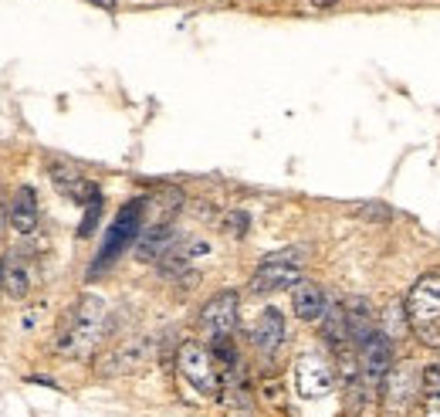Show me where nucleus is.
Returning <instances> with one entry per match:
<instances>
[{
  "label": "nucleus",
  "instance_id": "obj_1",
  "mask_svg": "<svg viewBox=\"0 0 440 417\" xmlns=\"http://www.w3.org/2000/svg\"><path fill=\"white\" fill-rule=\"evenodd\" d=\"M108 326V309L102 295H81L72 309L64 312L58 326V353L61 356H89L98 340L106 336Z\"/></svg>",
  "mask_w": 440,
  "mask_h": 417
},
{
  "label": "nucleus",
  "instance_id": "obj_2",
  "mask_svg": "<svg viewBox=\"0 0 440 417\" xmlns=\"http://www.w3.org/2000/svg\"><path fill=\"white\" fill-rule=\"evenodd\" d=\"M142 224H146V197H132L129 204H122L119 217L112 221V228L102 238V248L95 255V262L89 265V282L98 275H106V268L119 262L125 255V248L136 245V238L142 234Z\"/></svg>",
  "mask_w": 440,
  "mask_h": 417
},
{
  "label": "nucleus",
  "instance_id": "obj_3",
  "mask_svg": "<svg viewBox=\"0 0 440 417\" xmlns=\"http://www.w3.org/2000/svg\"><path fill=\"white\" fill-rule=\"evenodd\" d=\"M407 319L424 346H440V272H427L413 282L407 295Z\"/></svg>",
  "mask_w": 440,
  "mask_h": 417
},
{
  "label": "nucleus",
  "instance_id": "obj_4",
  "mask_svg": "<svg viewBox=\"0 0 440 417\" xmlns=\"http://www.w3.org/2000/svg\"><path fill=\"white\" fill-rule=\"evenodd\" d=\"M302 258L305 255L298 248H281V251L264 255L251 275V292L271 295L281 289H295L302 282Z\"/></svg>",
  "mask_w": 440,
  "mask_h": 417
},
{
  "label": "nucleus",
  "instance_id": "obj_5",
  "mask_svg": "<svg viewBox=\"0 0 440 417\" xmlns=\"http://www.w3.org/2000/svg\"><path fill=\"white\" fill-rule=\"evenodd\" d=\"M176 370L186 384L193 387L197 394L203 397H213L217 390H220V373H217V360L213 353L203 346V343H183L180 350H176Z\"/></svg>",
  "mask_w": 440,
  "mask_h": 417
},
{
  "label": "nucleus",
  "instance_id": "obj_6",
  "mask_svg": "<svg viewBox=\"0 0 440 417\" xmlns=\"http://www.w3.org/2000/svg\"><path fill=\"white\" fill-rule=\"evenodd\" d=\"M424 387V370H417L413 363H400L386 373V380L380 387V404L390 417H403L413 407L417 390Z\"/></svg>",
  "mask_w": 440,
  "mask_h": 417
},
{
  "label": "nucleus",
  "instance_id": "obj_7",
  "mask_svg": "<svg viewBox=\"0 0 440 417\" xmlns=\"http://www.w3.org/2000/svg\"><path fill=\"white\" fill-rule=\"evenodd\" d=\"M295 387L305 401H319L335 390V370L332 363L319 353H302L295 363Z\"/></svg>",
  "mask_w": 440,
  "mask_h": 417
},
{
  "label": "nucleus",
  "instance_id": "obj_8",
  "mask_svg": "<svg viewBox=\"0 0 440 417\" xmlns=\"http://www.w3.org/2000/svg\"><path fill=\"white\" fill-rule=\"evenodd\" d=\"M197 326L210 343L230 336L234 326H237V292H217L213 299H207V306L200 309Z\"/></svg>",
  "mask_w": 440,
  "mask_h": 417
},
{
  "label": "nucleus",
  "instance_id": "obj_9",
  "mask_svg": "<svg viewBox=\"0 0 440 417\" xmlns=\"http://www.w3.org/2000/svg\"><path fill=\"white\" fill-rule=\"evenodd\" d=\"M356 356H359V377H363V384L369 387V390H373V387H383L386 373L393 370V343L386 340L383 333H376Z\"/></svg>",
  "mask_w": 440,
  "mask_h": 417
},
{
  "label": "nucleus",
  "instance_id": "obj_10",
  "mask_svg": "<svg viewBox=\"0 0 440 417\" xmlns=\"http://www.w3.org/2000/svg\"><path fill=\"white\" fill-rule=\"evenodd\" d=\"M47 173H51V184H55V190H58L61 197H68V201L81 204V207H89V204L102 201L98 184L85 180V177H81V173H78L72 163H47Z\"/></svg>",
  "mask_w": 440,
  "mask_h": 417
},
{
  "label": "nucleus",
  "instance_id": "obj_11",
  "mask_svg": "<svg viewBox=\"0 0 440 417\" xmlns=\"http://www.w3.org/2000/svg\"><path fill=\"white\" fill-rule=\"evenodd\" d=\"M285 336H288V329H285V316H281V309H274V306L261 309L258 323H254V329H251V343L258 346V353H264V356L278 353L281 343H285Z\"/></svg>",
  "mask_w": 440,
  "mask_h": 417
},
{
  "label": "nucleus",
  "instance_id": "obj_12",
  "mask_svg": "<svg viewBox=\"0 0 440 417\" xmlns=\"http://www.w3.org/2000/svg\"><path fill=\"white\" fill-rule=\"evenodd\" d=\"M346 319H349V343L356 350H363L366 343L380 333V319H376L373 306L366 302L363 295H352L346 302Z\"/></svg>",
  "mask_w": 440,
  "mask_h": 417
},
{
  "label": "nucleus",
  "instance_id": "obj_13",
  "mask_svg": "<svg viewBox=\"0 0 440 417\" xmlns=\"http://www.w3.org/2000/svg\"><path fill=\"white\" fill-rule=\"evenodd\" d=\"M7 221L17 234H34L41 224V207H38V194L34 187H17L11 207H7Z\"/></svg>",
  "mask_w": 440,
  "mask_h": 417
},
{
  "label": "nucleus",
  "instance_id": "obj_14",
  "mask_svg": "<svg viewBox=\"0 0 440 417\" xmlns=\"http://www.w3.org/2000/svg\"><path fill=\"white\" fill-rule=\"evenodd\" d=\"M150 350H152V343L146 340V336L125 340L119 350H112V353H108V360L102 363V373H106V377H115V373H132V370H139V367L150 360Z\"/></svg>",
  "mask_w": 440,
  "mask_h": 417
},
{
  "label": "nucleus",
  "instance_id": "obj_15",
  "mask_svg": "<svg viewBox=\"0 0 440 417\" xmlns=\"http://www.w3.org/2000/svg\"><path fill=\"white\" fill-rule=\"evenodd\" d=\"M176 241H180V234L173 224H146V231L136 238V258L139 262H159Z\"/></svg>",
  "mask_w": 440,
  "mask_h": 417
},
{
  "label": "nucleus",
  "instance_id": "obj_16",
  "mask_svg": "<svg viewBox=\"0 0 440 417\" xmlns=\"http://www.w3.org/2000/svg\"><path fill=\"white\" fill-rule=\"evenodd\" d=\"M291 309L295 316L302 319V323H319L325 309H329V299L322 292V285L315 282H298L295 289H291Z\"/></svg>",
  "mask_w": 440,
  "mask_h": 417
},
{
  "label": "nucleus",
  "instance_id": "obj_17",
  "mask_svg": "<svg viewBox=\"0 0 440 417\" xmlns=\"http://www.w3.org/2000/svg\"><path fill=\"white\" fill-rule=\"evenodd\" d=\"M319 323H322V340L329 343V346H335V350L352 346L349 319H346V306H342V302H329V309H325V316H322Z\"/></svg>",
  "mask_w": 440,
  "mask_h": 417
},
{
  "label": "nucleus",
  "instance_id": "obj_18",
  "mask_svg": "<svg viewBox=\"0 0 440 417\" xmlns=\"http://www.w3.org/2000/svg\"><path fill=\"white\" fill-rule=\"evenodd\" d=\"M183 204V194L176 187H167V190H156L152 197H146V224H173L169 217L180 211Z\"/></svg>",
  "mask_w": 440,
  "mask_h": 417
},
{
  "label": "nucleus",
  "instance_id": "obj_19",
  "mask_svg": "<svg viewBox=\"0 0 440 417\" xmlns=\"http://www.w3.org/2000/svg\"><path fill=\"white\" fill-rule=\"evenodd\" d=\"M30 292V275H28V265L24 262H7L4 265V295L7 299H14V302H21L24 295Z\"/></svg>",
  "mask_w": 440,
  "mask_h": 417
},
{
  "label": "nucleus",
  "instance_id": "obj_20",
  "mask_svg": "<svg viewBox=\"0 0 440 417\" xmlns=\"http://www.w3.org/2000/svg\"><path fill=\"white\" fill-rule=\"evenodd\" d=\"M407 326H410V319H407V306H403V302H390L386 312H383L380 333L393 343V340H403V336H407Z\"/></svg>",
  "mask_w": 440,
  "mask_h": 417
},
{
  "label": "nucleus",
  "instance_id": "obj_21",
  "mask_svg": "<svg viewBox=\"0 0 440 417\" xmlns=\"http://www.w3.org/2000/svg\"><path fill=\"white\" fill-rule=\"evenodd\" d=\"M424 417H440V363L424 367Z\"/></svg>",
  "mask_w": 440,
  "mask_h": 417
},
{
  "label": "nucleus",
  "instance_id": "obj_22",
  "mask_svg": "<svg viewBox=\"0 0 440 417\" xmlns=\"http://www.w3.org/2000/svg\"><path fill=\"white\" fill-rule=\"evenodd\" d=\"M352 214L359 217V221H373V224H386L390 217H393V207L383 201H366V204H356L352 207Z\"/></svg>",
  "mask_w": 440,
  "mask_h": 417
},
{
  "label": "nucleus",
  "instance_id": "obj_23",
  "mask_svg": "<svg viewBox=\"0 0 440 417\" xmlns=\"http://www.w3.org/2000/svg\"><path fill=\"white\" fill-rule=\"evenodd\" d=\"M98 214H102V201L89 204V211H85V221H81V228H78V238H89L95 231V224H98Z\"/></svg>",
  "mask_w": 440,
  "mask_h": 417
},
{
  "label": "nucleus",
  "instance_id": "obj_24",
  "mask_svg": "<svg viewBox=\"0 0 440 417\" xmlns=\"http://www.w3.org/2000/svg\"><path fill=\"white\" fill-rule=\"evenodd\" d=\"M247 214L244 211H234V214H227V221H224V231L234 234V238H244V231H247Z\"/></svg>",
  "mask_w": 440,
  "mask_h": 417
},
{
  "label": "nucleus",
  "instance_id": "obj_25",
  "mask_svg": "<svg viewBox=\"0 0 440 417\" xmlns=\"http://www.w3.org/2000/svg\"><path fill=\"white\" fill-rule=\"evenodd\" d=\"M30 384H41V387H55V390H58V384H55V380H51V377H28Z\"/></svg>",
  "mask_w": 440,
  "mask_h": 417
},
{
  "label": "nucleus",
  "instance_id": "obj_26",
  "mask_svg": "<svg viewBox=\"0 0 440 417\" xmlns=\"http://www.w3.org/2000/svg\"><path fill=\"white\" fill-rule=\"evenodd\" d=\"M335 4H339V0H312L315 11H329V7H335Z\"/></svg>",
  "mask_w": 440,
  "mask_h": 417
},
{
  "label": "nucleus",
  "instance_id": "obj_27",
  "mask_svg": "<svg viewBox=\"0 0 440 417\" xmlns=\"http://www.w3.org/2000/svg\"><path fill=\"white\" fill-rule=\"evenodd\" d=\"M91 4H98V7H106V11H112V7H115V0H91Z\"/></svg>",
  "mask_w": 440,
  "mask_h": 417
},
{
  "label": "nucleus",
  "instance_id": "obj_28",
  "mask_svg": "<svg viewBox=\"0 0 440 417\" xmlns=\"http://www.w3.org/2000/svg\"><path fill=\"white\" fill-rule=\"evenodd\" d=\"M4 265H7V262H0V285H4Z\"/></svg>",
  "mask_w": 440,
  "mask_h": 417
}]
</instances>
